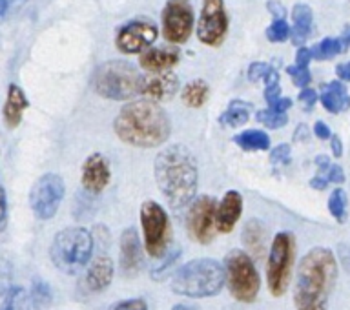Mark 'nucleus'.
<instances>
[{
    "label": "nucleus",
    "instance_id": "nucleus-1",
    "mask_svg": "<svg viewBox=\"0 0 350 310\" xmlns=\"http://www.w3.org/2000/svg\"><path fill=\"white\" fill-rule=\"evenodd\" d=\"M338 281V261L330 248L316 246L306 252L294 285L295 310H328V300Z\"/></svg>",
    "mask_w": 350,
    "mask_h": 310
},
{
    "label": "nucleus",
    "instance_id": "nucleus-2",
    "mask_svg": "<svg viewBox=\"0 0 350 310\" xmlns=\"http://www.w3.org/2000/svg\"><path fill=\"white\" fill-rule=\"evenodd\" d=\"M159 190L174 210L188 207L197 194L199 170L193 153L183 144H172L159 152L153 164Z\"/></svg>",
    "mask_w": 350,
    "mask_h": 310
},
{
    "label": "nucleus",
    "instance_id": "nucleus-3",
    "mask_svg": "<svg viewBox=\"0 0 350 310\" xmlns=\"http://www.w3.org/2000/svg\"><path fill=\"white\" fill-rule=\"evenodd\" d=\"M120 141L137 148H157L170 137L168 114L155 101H135L120 109L113 122Z\"/></svg>",
    "mask_w": 350,
    "mask_h": 310
},
{
    "label": "nucleus",
    "instance_id": "nucleus-4",
    "mask_svg": "<svg viewBox=\"0 0 350 310\" xmlns=\"http://www.w3.org/2000/svg\"><path fill=\"white\" fill-rule=\"evenodd\" d=\"M224 287V268L215 259H191L177 270L172 278V290L175 294L202 300L217 296Z\"/></svg>",
    "mask_w": 350,
    "mask_h": 310
},
{
    "label": "nucleus",
    "instance_id": "nucleus-5",
    "mask_svg": "<svg viewBox=\"0 0 350 310\" xmlns=\"http://www.w3.org/2000/svg\"><path fill=\"white\" fill-rule=\"evenodd\" d=\"M93 254V237L86 229L73 227V229L60 230L55 235L49 256L60 272L79 274L86 267Z\"/></svg>",
    "mask_w": 350,
    "mask_h": 310
},
{
    "label": "nucleus",
    "instance_id": "nucleus-6",
    "mask_svg": "<svg viewBox=\"0 0 350 310\" xmlns=\"http://www.w3.org/2000/svg\"><path fill=\"white\" fill-rule=\"evenodd\" d=\"M95 92L109 101H126L139 93L141 73L126 60H108L98 66L93 77Z\"/></svg>",
    "mask_w": 350,
    "mask_h": 310
},
{
    "label": "nucleus",
    "instance_id": "nucleus-7",
    "mask_svg": "<svg viewBox=\"0 0 350 310\" xmlns=\"http://www.w3.org/2000/svg\"><path fill=\"white\" fill-rule=\"evenodd\" d=\"M224 283L239 303H254L261 289V279L254 259L243 250H230L224 257Z\"/></svg>",
    "mask_w": 350,
    "mask_h": 310
},
{
    "label": "nucleus",
    "instance_id": "nucleus-8",
    "mask_svg": "<svg viewBox=\"0 0 350 310\" xmlns=\"http://www.w3.org/2000/svg\"><path fill=\"white\" fill-rule=\"evenodd\" d=\"M295 257V240L290 232L275 234L270 246L267 263V283L270 294L275 298L286 292L292 278V267Z\"/></svg>",
    "mask_w": 350,
    "mask_h": 310
},
{
    "label": "nucleus",
    "instance_id": "nucleus-9",
    "mask_svg": "<svg viewBox=\"0 0 350 310\" xmlns=\"http://www.w3.org/2000/svg\"><path fill=\"white\" fill-rule=\"evenodd\" d=\"M141 227L146 252L155 259H161L172 240V227L166 210L159 203L146 201L141 207Z\"/></svg>",
    "mask_w": 350,
    "mask_h": 310
},
{
    "label": "nucleus",
    "instance_id": "nucleus-10",
    "mask_svg": "<svg viewBox=\"0 0 350 310\" xmlns=\"http://www.w3.org/2000/svg\"><path fill=\"white\" fill-rule=\"evenodd\" d=\"M64 199V181L57 174H46L33 185L29 192V207L42 221L55 218Z\"/></svg>",
    "mask_w": 350,
    "mask_h": 310
},
{
    "label": "nucleus",
    "instance_id": "nucleus-11",
    "mask_svg": "<svg viewBox=\"0 0 350 310\" xmlns=\"http://www.w3.org/2000/svg\"><path fill=\"white\" fill-rule=\"evenodd\" d=\"M228 33V15L224 0H202L197 37L208 46H219Z\"/></svg>",
    "mask_w": 350,
    "mask_h": 310
},
{
    "label": "nucleus",
    "instance_id": "nucleus-12",
    "mask_svg": "<svg viewBox=\"0 0 350 310\" xmlns=\"http://www.w3.org/2000/svg\"><path fill=\"white\" fill-rule=\"evenodd\" d=\"M215 210L217 203L210 196H201L190 203L188 230L197 243L208 245L215 235Z\"/></svg>",
    "mask_w": 350,
    "mask_h": 310
},
{
    "label": "nucleus",
    "instance_id": "nucleus-13",
    "mask_svg": "<svg viewBox=\"0 0 350 310\" xmlns=\"http://www.w3.org/2000/svg\"><path fill=\"white\" fill-rule=\"evenodd\" d=\"M193 29V11L185 0H168L163 11L164 38L174 44L188 40Z\"/></svg>",
    "mask_w": 350,
    "mask_h": 310
},
{
    "label": "nucleus",
    "instance_id": "nucleus-14",
    "mask_svg": "<svg viewBox=\"0 0 350 310\" xmlns=\"http://www.w3.org/2000/svg\"><path fill=\"white\" fill-rule=\"evenodd\" d=\"M157 26L148 21H131L122 26L115 37L117 48L126 55L141 53L142 49L152 46L157 38Z\"/></svg>",
    "mask_w": 350,
    "mask_h": 310
},
{
    "label": "nucleus",
    "instance_id": "nucleus-15",
    "mask_svg": "<svg viewBox=\"0 0 350 310\" xmlns=\"http://www.w3.org/2000/svg\"><path fill=\"white\" fill-rule=\"evenodd\" d=\"M179 90V79L170 71H152V75L141 77L139 93L146 95L150 101L164 103L175 95Z\"/></svg>",
    "mask_w": 350,
    "mask_h": 310
},
{
    "label": "nucleus",
    "instance_id": "nucleus-16",
    "mask_svg": "<svg viewBox=\"0 0 350 310\" xmlns=\"http://www.w3.org/2000/svg\"><path fill=\"white\" fill-rule=\"evenodd\" d=\"M111 179V170L104 155L93 153L82 164V177L81 183L88 192L92 194H100L108 186Z\"/></svg>",
    "mask_w": 350,
    "mask_h": 310
},
{
    "label": "nucleus",
    "instance_id": "nucleus-17",
    "mask_svg": "<svg viewBox=\"0 0 350 310\" xmlns=\"http://www.w3.org/2000/svg\"><path fill=\"white\" fill-rule=\"evenodd\" d=\"M84 289L88 292H103L113 281V263L106 254H98L88 263V270L84 274Z\"/></svg>",
    "mask_w": 350,
    "mask_h": 310
},
{
    "label": "nucleus",
    "instance_id": "nucleus-18",
    "mask_svg": "<svg viewBox=\"0 0 350 310\" xmlns=\"http://www.w3.org/2000/svg\"><path fill=\"white\" fill-rule=\"evenodd\" d=\"M241 214H243V197H241V194L235 190L226 192L221 203L217 205V210H215V230H219L221 234L232 232L237 221H239Z\"/></svg>",
    "mask_w": 350,
    "mask_h": 310
},
{
    "label": "nucleus",
    "instance_id": "nucleus-19",
    "mask_svg": "<svg viewBox=\"0 0 350 310\" xmlns=\"http://www.w3.org/2000/svg\"><path fill=\"white\" fill-rule=\"evenodd\" d=\"M120 268L124 274H135L142 265L141 240L135 229H126L120 235Z\"/></svg>",
    "mask_w": 350,
    "mask_h": 310
},
{
    "label": "nucleus",
    "instance_id": "nucleus-20",
    "mask_svg": "<svg viewBox=\"0 0 350 310\" xmlns=\"http://www.w3.org/2000/svg\"><path fill=\"white\" fill-rule=\"evenodd\" d=\"M243 243L246 246V254L252 259H259L267 250V230L259 219H250L243 229Z\"/></svg>",
    "mask_w": 350,
    "mask_h": 310
},
{
    "label": "nucleus",
    "instance_id": "nucleus-21",
    "mask_svg": "<svg viewBox=\"0 0 350 310\" xmlns=\"http://www.w3.org/2000/svg\"><path fill=\"white\" fill-rule=\"evenodd\" d=\"M27 106H29V103H27V97L24 95L21 86L10 84V88H8V97H5V104H4L5 126L13 130V128H16V126L21 125L22 114L26 112Z\"/></svg>",
    "mask_w": 350,
    "mask_h": 310
},
{
    "label": "nucleus",
    "instance_id": "nucleus-22",
    "mask_svg": "<svg viewBox=\"0 0 350 310\" xmlns=\"http://www.w3.org/2000/svg\"><path fill=\"white\" fill-rule=\"evenodd\" d=\"M321 90V104L327 112H330V114H341V112L350 108V95L343 82H328Z\"/></svg>",
    "mask_w": 350,
    "mask_h": 310
},
{
    "label": "nucleus",
    "instance_id": "nucleus-23",
    "mask_svg": "<svg viewBox=\"0 0 350 310\" xmlns=\"http://www.w3.org/2000/svg\"><path fill=\"white\" fill-rule=\"evenodd\" d=\"M177 60L179 53L172 48H152L141 55V66L148 71H168Z\"/></svg>",
    "mask_w": 350,
    "mask_h": 310
},
{
    "label": "nucleus",
    "instance_id": "nucleus-24",
    "mask_svg": "<svg viewBox=\"0 0 350 310\" xmlns=\"http://www.w3.org/2000/svg\"><path fill=\"white\" fill-rule=\"evenodd\" d=\"M292 18H294V29H290L292 42L295 46H303L308 35H310L312 21H314L310 5L295 4L294 10H292Z\"/></svg>",
    "mask_w": 350,
    "mask_h": 310
},
{
    "label": "nucleus",
    "instance_id": "nucleus-25",
    "mask_svg": "<svg viewBox=\"0 0 350 310\" xmlns=\"http://www.w3.org/2000/svg\"><path fill=\"white\" fill-rule=\"evenodd\" d=\"M234 142L246 152H257V150H268L270 148V137L265 131L246 130L234 137Z\"/></svg>",
    "mask_w": 350,
    "mask_h": 310
},
{
    "label": "nucleus",
    "instance_id": "nucleus-26",
    "mask_svg": "<svg viewBox=\"0 0 350 310\" xmlns=\"http://www.w3.org/2000/svg\"><path fill=\"white\" fill-rule=\"evenodd\" d=\"M248 117H250V106L243 101H234L219 117V122L223 126H230V128H239L248 120Z\"/></svg>",
    "mask_w": 350,
    "mask_h": 310
},
{
    "label": "nucleus",
    "instance_id": "nucleus-27",
    "mask_svg": "<svg viewBox=\"0 0 350 310\" xmlns=\"http://www.w3.org/2000/svg\"><path fill=\"white\" fill-rule=\"evenodd\" d=\"M210 88L204 81H191L188 82L183 90V101H185L190 108H201L202 104L206 103Z\"/></svg>",
    "mask_w": 350,
    "mask_h": 310
},
{
    "label": "nucleus",
    "instance_id": "nucleus-28",
    "mask_svg": "<svg viewBox=\"0 0 350 310\" xmlns=\"http://www.w3.org/2000/svg\"><path fill=\"white\" fill-rule=\"evenodd\" d=\"M345 51V42L343 40H339V38H325L319 44H316L314 48L310 49L312 59L316 60H328L336 57V55L343 53Z\"/></svg>",
    "mask_w": 350,
    "mask_h": 310
},
{
    "label": "nucleus",
    "instance_id": "nucleus-29",
    "mask_svg": "<svg viewBox=\"0 0 350 310\" xmlns=\"http://www.w3.org/2000/svg\"><path fill=\"white\" fill-rule=\"evenodd\" d=\"M0 310H29V300L26 290L21 287H11L10 292L4 296V303Z\"/></svg>",
    "mask_w": 350,
    "mask_h": 310
},
{
    "label": "nucleus",
    "instance_id": "nucleus-30",
    "mask_svg": "<svg viewBox=\"0 0 350 310\" xmlns=\"http://www.w3.org/2000/svg\"><path fill=\"white\" fill-rule=\"evenodd\" d=\"M328 210H330L332 218L336 219L338 223H345V219H347V194H345V190L336 188V190L330 194Z\"/></svg>",
    "mask_w": 350,
    "mask_h": 310
},
{
    "label": "nucleus",
    "instance_id": "nucleus-31",
    "mask_svg": "<svg viewBox=\"0 0 350 310\" xmlns=\"http://www.w3.org/2000/svg\"><path fill=\"white\" fill-rule=\"evenodd\" d=\"M51 300H53V294H51L49 285L42 281V279H35L31 287L33 305L37 307V309H46V307H49Z\"/></svg>",
    "mask_w": 350,
    "mask_h": 310
},
{
    "label": "nucleus",
    "instance_id": "nucleus-32",
    "mask_svg": "<svg viewBox=\"0 0 350 310\" xmlns=\"http://www.w3.org/2000/svg\"><path fill=\"white\" fill-rule=\"evenodd\" d=\"M257 120L262 122L267 128H283L286 122H288V115L286 114H279V112H273V109H259L257 112Z\"/></svg>",
    "mask_w": 350,
    "mask_h": 310
},
{
    "label": "nucleus",
    "instance_id": "nucleus-33",
    "mask_svg": "<svg viewBox=\"0 0 350 310\" xmlns=\"http://www.w3.org/2000/svg\"><path fill=\"white\" fill-rule=\"evenodd\" d=\"M265 79V99H267L268 104H272L273 101H278L281 97V86H279V75L278 71L273 70L270 66V70L267 71V75L262 77Z\"/></svg>",
    "mask_w": 350,
    "mask_h": 310
},
{
    "label": "nucleus",
    "instance_id": "nucleus-34",
    "mask_svg": "<svg viewBox=\"0 0 350 310\" xmlns=\"http://www.w3.org/2000/svg\"><path fill=\"white\" fill-rule=\"evenodd\" d=\"M267 38L270 42H284L290 38V26L284 18H273V22L268 26Z\"/></svg>",
    "mask_w": 350,
    "mask_h": 310
},
{
    "label": "nucleus",
    "instance_id": "nucleus-35",
    "mask_svg": "<svg viewBox=\"0 0 350 310\" xmlns=\"http://www.w3.org/2000/svg\"><path fill=\"white\" fill-rule=\"evenodd\" d=\"M13 287V265L0 257V298H4Z\"/></svg>",
    "mask_w": 350,
    "mask_h": 310
},
{
    "label": "nucleus",
    "instance_id": "nucleus-36",
    "mask_svg": "<svg viewBox=\"0 0 350 310\" xmlns=\"http://www.w3.org/2000/svg\"><path fill=\"white\" fill-rule=\"evenodd\" d=\"M286 73L290 75V79H292V82H294L295 86L299 88H305L310 84L312 81V75H310V70L306 68V66H288L286 68Z\"/></svg>",
    "mask_w": 350,
    "mask_h": 310
},
{
    "label": "nucleus",
    "instance_id": "nucleus-37",
    "mask_svg": "<svg viewBox=\"0 0 350 310\" xmlns=\"http://www.w3.org/2000/svg\"><path fill=\"white\" fill-rule=\"evenodd\" d=\"M109 310H148V305L141 298H131V300H122L115 303Z\"/></svg>",
    "mask_w": 350,
    "mask_h": 310
},
{
    "label": "nucleus",
    "instance_id": "nucleus-38",
    "mask_svg": "<svg viewBox=\"0 0 350 310\" xmlns=\"http://www.w3.org/2000/svg\"><path fill=\"white\" fill-rule=\"evenodd\" d=\"M317 175H323L328 183H336V185H341L345 183V172L343 168L339 166V164H330L323 174H317Z\"/></svg>",
    "mask_w": 350,
    "mask_h": 310
},
{
    "label": "nucleus",
    "instance_id": "nucleus-39",
    "mask_svg": "<svg viewBox=\"0 0 350 310\" xmlns=\"http://www.w3.org/2000/svg\"><path fill=\"white\" fill-rule=\"evenodd\" d=\"M290 161V146L288 144H279L270 153V163L286 164Z\"/></svg>",
    "mask_w": 350,
    "mask_h": 310
},
{
    "label": "nucleus",
    "instance_id": "nucleus-40",
    "mask_svg": "<svg viewBox=\"0 0 350 310\" xmlns=\"http://www.w3.org/2000/svg\"><path fill=\"white\" fill-rule=\"evenodd\" d=\"M270 70V64H265V62H254L248 68V79L250 81H259L262 77L267 75V71Z\"/></svg>",
    "mask_w": 350,
    "mask_h": 310
},
{
    "label": "nucleus",
    "instance_id": "nucleus-41",
    "mask_svg": "<svg viewBox=\"0 0 350 310\" xmlns=\"http://www.w3.org/2000/svg\"><path fill=\"white\" fill-rule=\"evenodd\" d=\"M8 224V199H5L4 186L0 185V232L5 229Z\"/></svg>",
    "mask_w": 350,
    "mask_h": 310
},
{
    "label": "nucleus",
    "instance_id": "nucleus-42",
    "mask_svg": "<svg viewBox=\"0 0 350 310\" xmlns=\"http://www.w3.org/2000/svg\"><path fill=\"white\" fill-rule=\"evenodd\" d=\"M299 101L303 104H306V108H312L317 101V93L316 90H312V88H303L299 93Z\"/></svg>",
    "mask_w": 350,
    "mask_h": 310
},
{
    "label": "nucleus",
    "instance_id": "nucleus-43",
    "mask_svg": "<svg viewBox=\"0 0 350 310\" xmlns=\"http://www.w3.org/2000/svg\"><path fill=\"white\" fill-rule=\"evenodd\" d=\"M310 60H312L310 49L305 48V46H299V49H297V53H295V64H297V66H306V68H308V64H310Z\"/></svg>",
    "mask_w": 350,
    "mask_h": 310
},
{
    "label": "nucleus",
    "instance_id": "nucleus-44",
    "mask_svg": "<svg viewBox=\"0 0 350 310\" xmlns=\"http://www.w3.org/2000/svg\"><path fill=\"white\" fill-rule=\"evenodd\" d=\"M314 133H316L317 139H321V141H327V139H330V135H332L330 128H328L323 120H317L316 125H314Z\"/></svg>",
    "mask_w": 350,
    "mask_h": 310
},
{
    "label": "nucleus",
    "instance_id": "nucleus-45",
    "mask_svg": "<svg viewBox=\"0 0 350 310\" xmlns=\"http://www.w3.org/2000/svg\"><path fill=\"white\" fill-rule=\"evenodd\" d=\"M292 106V101H290L288 97H279L278 101H273L272 104H270V109H273V112H279V114H286V109Z\"/></svg>",
    "mask_w": 350,
    "mask_h": 310
},
{
    "label": "nucleus",
    "instance_id": "nucleus-46",
    "mask_svg": "<svg viewBox=\"0 0 350 310\" xmlns=\"http://www.w3.org/2000/svg\"><path fill=\"white\" fill-rule=\"evenodd\" d=\"M177 257H179V250H175L174 254H172V256H170L168 259L164 261L163 267L157 268V270H153V278H161V276H163V274H164V270H168V268L172 267V265H174L175 261H177Z\"/></svg>",
    "mask_w": 350,
    "mask_h": 310
},
{
    "label": "nucleus",
    "instance_id": "nucleus-47",
    "mask_svg": "<svg viewBox=\"0 0 350 310\" xmlns=\"http://www.w3.org/2000/svg\"><path fill=\"white\" fill-rule=\"evenodd\" d=\"M268 10L272 11V15L275 16V18H284V15H286V11H284V8L279 2H275V0H270L268 2Z\"/></svg>",
    "mask_w": 350,
    "mask_h": 310
},
{
    "label": "nucleus",
    "instance_id": "nucleus-48",
    "mask_svg": "<svg viewBox=\"0 0 350 310\" xmlns=\"http://www.w3.org/2000/svg\"><path fill=\"white\" fill-rule=\"evenodd\" d=\"M336 73H338V77L341 81L350 82V60L349 62H345V64H339L338 68H336Z\"/></svg>",
    "mask_w": 350,
    "mask_h": 310
},
{
    "label": "nucleus",
    "instance_id": "nucleus-49",
    "mask_svg": "<svg viewBox=\"0 0 350 310\" xmlns=\"http://www.w3.org/2000/svg\"><path fill=\"white\" fill-rule=\"evenodd\" d=\"M18 2H22V0H0V18H4L10 13L11 8L18 4Z\"/></svg>",
    "mask_w": 350,
    "mask_h": 310
},
{
    "label": "nucleus",
    "instance_id": "nucleus-50",
    "mask_svg": "<svg viewBox=\"0 0 350 310\" xmlns=\"http://www.w3.org/2000/svg\"><path fill=\"white\" fill-rule=\"evenodd\" d=\"M330 142H332V153L336 157H341L343 155V144H341V139L338 135H330Z\"/></svg>",
    "mask_w": 350,
    "mask_h": 310
},
{
    "label": "nucleus",
    "instance_id": "nucleus-51",
    "mask_svg": "<svg viewBox=\"0 0 350 310\" xmlns=\"http://www.w3.org/2000/svg\"><path fill=\"white\" fill-rule=\"evenodd\" d=\"M310 186L312 188H316V190H325L328 186V181L325 179L323 175H316V177L310 181Z\"/></svg>",
    "mask_w": 350,
    "mask_h": 310
},
{
    "label": "nucleus",
    "instance_id": "nucleus-52",
    "mask_svg": "<svg viewBox=\"0 0 350 310\" xmlns=\"http://www.w3.org/2000/svg\"><path fill=\"white\" fill-rule=\"evenodd\" d=\"M316 166L319 168V174H323L325 170L330 166V159L327 157V155H317L316 157Z\"/></svg>",
    "mask_w": 350,
    "mask_h": 310
},
{
    "label": "nucleus",
    "instance_id": "nucleus-53",
    "mask_svg": "<svg viewBox=\"0 0 350 310\" xmlns=\"http://www.w3.org/2000/svg\"><path fill=\"white\" fill-rule=\"evenodd\" d=\"M306 126L305 125H301V126H297V130H295V141H303V139H306Z\"/></svg>",
    "mask_w": 350,
    "mask_h": 310
},
{
    "label": "nucleus",
    "instance_id": "nucleus-54",
    "mask_svg": "<svg viewBox=\"0 0 350 310\" xmlns=\"http://www.w3.org/2000/svg\"><path fill=\"white\" fill-rule=\"evenodd\" d=\"M172 310H197L196 307H190V305H175Z\"/></svg>",
    "mask_w": 350,
    "mask_h": 310
},
{
    "label": "nucleus",
    "instance_id": "nucleus-55",
    "mask_svg": "<svg viewBox=\"0 0 350 310\" xmlns=\"http://www.w3.org/2000/svg\"><path fill=\"white\" fill-rule=\"evenodd\" d=\"M343 42H345V46H350V33H349V35H347V37H345Z\"/></svg>",
    "mask_w": 350,
    "mask_h": 310
}]
</instances>
